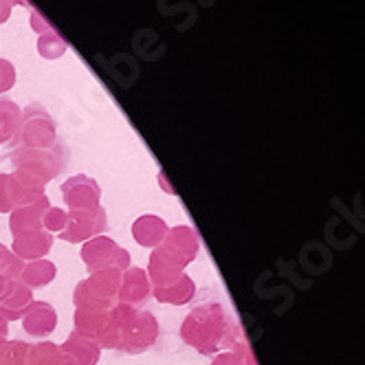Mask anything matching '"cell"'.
<instances>
[{
	"instance_id": "6da1fadb",
	"label": "cell",
	"mask_w": 365,
	"mask_h": 365,
	"mask_svg": "<svg viewBox=\"0 0 365 365\" xmlns=\"http://www.w3.org/2000/svg\"><path fill=\"white\" fill-rule=\"evenodd\" d=\"M66 48H68V44H66L56 31H48V34L40 36V40H38V51H40V56H42V58H48V60H56V58L64 56V53H66Z\"/></svg>"
},
{
	"instance_id": "7a4b0ae2",
	"label": "cell",
	"mask_w": 365,
	"mask_h": 365,
	"mask_svg": "<svg viewBox=\"0 0 365 365\" xmlns=\"http://www.w3.org/2000/svg\"><path fill=\"white\" fill-rule=\"evenodd\" d=\"M20 121V113L16 103L0 101V135H7L9 130H14Z\"/></svg>"
},
{
	"instance_id": "3957f363",
	"label": "cell",
	"mask_w": 365,
	"mask_h": 365,
	"mask_svg": "<svg viewBox=\"0 0 365 365\" xmlns=\"http://www.w3.org/2000/svg\"><path fill=\"white\" fill-rule=\"evenodd\" d=\"M14 82H16V68H14V64L0 58V93L9 91L14 86Z\"/></svg>"
},
{
	"instance_id": "277c9868",
	"label": "cell",
	"mask_w": 365,
	"mask_h": 365,
	"mask_svg": "<svg viewBox=\"0 0 365 365\" xmlns=\"http://www.w3.org/2000/svg\"><path fill=\"white\" fill-rule=\"evenodd\" d=\"M31 29L38 34V36H44V34H48V31H53V27L40 16V11H36V9H31Z\"/></svg>"
},
{
	"instance_id": "5b68a950",
	"label": "cell",
	"mask_w": 365,
	"mask_h": 365,
	"mask_svg": "<svg viewBox=\"0 0 365 365\" xmlns=\"http://www.w3.org/2000/svg\"><path fill=\"white\" fill-rule=\"evenodd\" d=\"M11 11H14V7L7 3V0H0V24H5L11 18Z\"/></svg>"
},
{
	"instance_id": "8992f818",
	"label": "cell",
	"mask_w": 365,
	"mask_h": 365,
	"mask_svg": "<svg viewBox=\"0 0 365 365\" xmlns=\"http://www.w3.org/2000/svg\"><path fill=\"white\" fill-rule=\"evenodd\" d=\"M7 3H9L11 7H29L27 0H7Z\"/></svg>"
}]
</instances>
